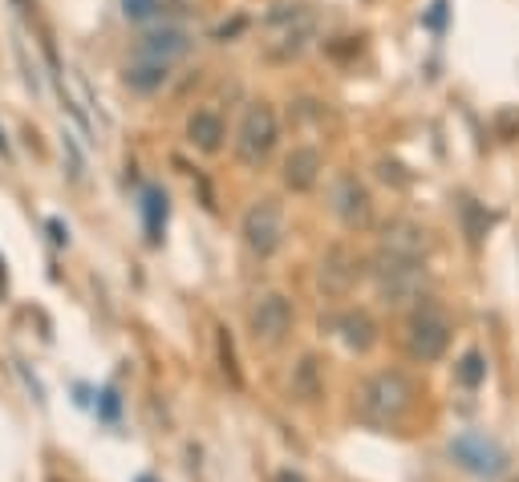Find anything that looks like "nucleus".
Instances as JSON below:
<instances>
[{"label": "nucleus", "mask_w": 519, "mask_h": 482, "mask_svg": "<svg viewBox=\"0 0 519 482\" xmlns=\"http://www.w3.org/2000/svg\"><path fill=\"white\" fill-rule=\"evenodd\" d=\"M414 397H418V389L402 369H382L361 385L357 410L369 426H398L414 410Z\"/></svg>", "instance_id": "f257e3e1"}, {"label": "nucleus", "mask_w": 519, "mask_h": 482, "mask_svg": "<svg viewBox=\"0 0 519 482\" xmlns=\"http://www.w3.org/2000/svg\"><path fill=\"white\" fill-rule=\"evenodd\" d=\"M451 345V320L442 308L434 304H418V312L410 316V325H406V353L422 365L438 361L442 353H447Z\"/></svg>", "instance_id": "f03ea898"}, {"label": "nucleus", "mask_w": 519, "mask_h": 482, "mask_svg": "<svg viewBox=\"0 0 519 482\" xmlns=\"http://www.w3.org/2000/svg\"><path fill=\"white\" fill-rule=\"evenodd\" d=\"M374 276H378V292L386 304L394 308H406L414 300H422V288H426V268L422 260H398V256H382L374 260Z\"/></svg>", "instance_id": "7ed1b4c3"}, {"label": "nucleus", "mask_w": 519, "mask_h": 482, "mask_svg": "<svg viewBox=\"0 0 519 482\" xmlns=\"http://www.w3.org/2000/svg\"><path fill=\"white\" fill-rule=\"evenodd\" d=\"M276 146V114L268 102H252L244 122H240V138H236V150L248 167H260L264 158L272 154Z\"/></svg>", "instance_id": "20e7f679"}, {"label": "nucleus", "mask_w": 519, "mask_h": 482, "mask_svg": "<svg viewBox=\"0 0 519 482\" xmlns=\"http://www.w3.org/2000/svg\"><path fill=\"white\" fill-rule=\"evenodd\" d=\"M292 300L288 296H280V292H268V296H260L256 304H252V337H256V345H264V349H276V345H284L288 341V333H292Z\"/></svg>", "instance_id": "39448f33"}, {"label": "nucleus", "mask_w": 519, "mask_h": 482, "mask_svg": "<svg viewBox=\"0 0 519 482\" xmlns=\"http://www.w3.org/2000/svg\"><path fill=\"white\" fill-rule=\"evenodd\" d=\"M244 244L256 256H272L284 244V211L276 199H260L244 215Z\"/></svg>", "instance_id": "423d86ee"}, {"label": "nucleus", "mask_w": 519, "mask_h": 482, "mask_svg": "<svg viewBox=\"0 0 519 482\" xmlns=\"http://www.w3.org/2000/svg\"><path fill=\"white\" fill-rule=\"evenodd\" d=\"M451 458L463 466V470H471V474H479V478H499L503 474V450L487 438V434H459L455 442H451Z\"/></svg>", "instance_id": "0eeeda50"}, {"label": "nucleus", "mask_w": 519, "mask_h": 482, "mask_svg": "<svg viewBox=\"0 0 519 482\" xmlns=\"http://www.w3.org/2000/svg\"><path fill=\"white\" fill-rule=\"evenodd\" d=\"M268 21H272V25H276V21H288V29L268 45V57H276V61L296 57V53H301V49L313 41V29H317V21H313L309 9H276Z\"/></svg>", "instance_id": "6e6552de"}, {"label": "nucleus", "mask_w": 519, "mask_h": 482, "mask_svg": "<svg viewBox=\"0 0 519 482\" xmlns=\"http://www.w3.org/2000/svg\"><path fill=\"white\" fill-rule=\"evenodd\" d=\"M187 49H191V33L183 29V25H163V29H155V33H146L142 41H138V61H155V65H175L179 57H187Z\"/></svg>", "instance_id": "1a4fd4ad"}, {"label": "nucleus", "mask_w": 519, "mask_h": 482, "mask_svg": "<svg viewBox=\"0 0 519 482\" xmlns=\"http://www.w3.org/2000/svg\"><path fill=\"white\" fill-rule=\"evenodd\" d=\"M333 211H337L349 227L369 223V195H365V187H361L353 175H341V179L333 183Z\"/></svg>", "instance_id": "9d476101"}, {"label": "nucleus", "mask_w": 519, "mask_h": 482, "mask_svg": "<svg viewBox=\"0 0 519 482\" xmlns=\"http://www.w3.org/2000/svg\"><path fill=\"white\" fill-rule=\"evenodd\" d=\"M426 252V231L418 223H390L386 235H382V256H398V260H422Z\"/></svg>", "instance_id": "9b49d317"}, {"label": "nucleus", "mask_w": 519, "mask_h": 482, "mask_svg": "<svg viewBox=\"0 0 519 482\" xmlns=\"http://www.w3.org/2000/svg\"><path fill=\"white\" fill-rule=\"evenodd\" d=\"M317 179H321V154H317L313 146L292 150L288 163H284V183H288L292 191H309Z\"/></svg>", "instance_id": "f8f14e48"}, {"label": "nucleus", "mask_w": 519, "mask_h": 482, "mask_svg": "<svg viewBox=\"0 0 519 482\" xmlns=\"http://www.w3.org/2000/svg\"><path fill=\"white\" fill-rule=\"evenodd\" d=\"M353 280H357V268H353L349 252H345V248H333V252L325 256V264H321V288H325L329 296H345Z\"/></svg>", "instance_id": "ddd939ff"}, {"label": "nucleus", "mask_w": 519, "mask_h": 482, "mask_svg": "<svg viewBox=\"0 0 519 482\" xmlns=\"http://www.w3.org/2000/svg\"><path fill=\"white\" fill-rule=\"evenodd\" d=\"M142 223H146V239L159 244L163 239V227H167V191L146 183L142 187Z\"/></svg>", "instance_id": "4468645a"}, {"label": "nucleus", "mask_w": 519, "mask_h": 482, "mask_svg": "<svg viewBox=\"0 0 519 482\" xmlns=\"http://www.w3.org/2000/svg\"><path fill=\"white\" fill-rule=\"evenodd\" d=\"M171 77V69L167 65H155V61H130L126 65V73H122V82L134 90V94H155V90H163V82Z\"/></svg>", "instance_id": "2eb2a0df"}, {"label": "nucleus", "mask_w": 519, "mask_h": 482, "mask_svg": "<svg viewBox=\"0 0 519 482\" xmlns=\"http://www.w3.org/2000/svg\"><path fill=\"white\" fill-rule=\"evenodd\" d=\"M187 138L207 154L219 150V142H224V118H219L215 110H195V118L187 122Z\"/></svg>", "instance_id": "dca6fc26"}, {"label": "nucleus", "mask_w": 519, "mask_h": 482, "mask_svg": "<svg viewBox=\"0 0 519 482\" xmlns=\"http://www.w3.org/2000/svg\"><path fill=\"white\" fill-rule=\"evenodd\" d=\"M337 329H341V341L349 345V349H357V353H365L369 345L378 341V325L369 320L365 312H345L341 320H337Z\"/></svg>", "instance_id": "f3484780"}, {"label": "nucleus", "mask_w": 519, "mask_h": 482, "mask_svg": "<svg viewBox=\"0 0 519 482\" xmlns=\"http://www.w3.org/2000/svg\"><path fill=\"white\" fill-rule=\"evenodd\" d=\"M455 373H459V381H463L467 389H479V385L487 381V361H483V353H475V349H471V353L459 361V369H455Z\"/></svg>", "instance_id": "a211bd4d"}, {"label": "nucleus", "mask_w": 519, "mask_h": 482, "mask_svg": "<svg viewBox=\"0 0 519 482\" xmlns=\"http://www.w3.org/2000/svg\"><path fill=\"white\" fill-rule=\"evenodd\" d=\"M122 13L130 21H146L151 13H159V0H122Z\"/></svg>", "instance_id": "6ab92c4d"}, {"label": "nucleus", "mask_w": 519, "mask_h": 482, "mask_svg": "<svg viewBox=\"0 0 519 482\" xmlns=\"http://www.w3.org/2000/svg\"><path fill=\"white\" fill-rule=\"evenodd\" d=\"M219 357H224V369H228V377L240 385V369H236V353H232V341H228V333H219Z\"/></svg>", "instance_id": "aec40b11"}, {"label": "nucleus", "mask_w": 519, "mask_h": 482, "mask_svg": "<svg viewBox=\"0 0 519 482\" xmlns=\"http://www.w3.org/2000/svg\"><path fill=\"white\" fill-rule=\"evenodd\" d=\"M442 21H447V5L438 0V5L430 9V17H426V25H430V29H442Z\"/></svg>", "instance_id": "412c9836"}, {"label": "nucleus", "mask_w": 519, "mask_h": 482, "mask_svg": "<svg viewBox=\"0 0 519 482\" xmlns=\"http://www.w3.org/2000/svg\"><path fill=\"white\" fill-rule=\"evenodd\" d=\"M102 397H106V401H102V414H106V418H114V414H118V393H114V389H106Z\"/></svg>", "instance_id": "4be33fe9"}, {"label": "nucleus", "mask_w": 519, "mask_h": 482, "mask_svg": "<svg viewBox=\"0 0 519 482\" xmlns=\"http://www.w3.org/2000/svg\"><path fill=\"white\" fill-rule=\"evenodd\" d=\"M49 231H53V244H69V231L61 227V219H49Z\"/></svg>", "instance_id": "5701e85b"}, {"label": "nucleus", "mask_w": 519, "mask_h": 482, "mask_svg": "<svg viewBox=\"0 0 519 482\" xmlns=\"http://www.w3.org/2000/svg\"><path fill=\"white\" fill-rule=\"evenodd\" d=\"M0 154H9V142H5V130H0Z\"/></svg>", "instance_id": "b1692460"}, {"label": "nucleus", "mask_w": 519, "mask_h": 482, "mask_svg": "<svg viewBox=\"0 0 519 482\" xmlns=\"http://www.w3.org/2000/svg\"><path fill=\"white\" fill-rule=\"evenodd\" d=\"M280 482H301V478H296V474H280Z\"/></svg>", "instance_id": "393cba45"}, {"label": "nucleus", "mask_w": 519, "mask_h": 482, "mask_svg": "<svg viewBox=\"0 0 519 482\" xmlns=\"http://www.w3.org/2000/svg\"><path fill=\"white\" fill-rule=\"evenodd\" d=\"M0 284H5V260H0Z\"/></svg>", "instance_id": "a878e982"}, {"label": "nucleus", "mask_w": 519, "mask_h": 482, "mask_svg": "<svg viewBox=\"0 0 519 482\" xmlns=\"http://www.w3.org/2000/svg\"><path fill=\"white\" fill-rule=\"evenodd\" d=\"M138 482H155V478H138Z\"/></svg>", "instance_id": "bb28decb"}]
</instances>
